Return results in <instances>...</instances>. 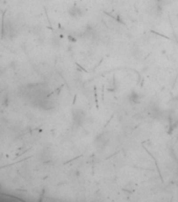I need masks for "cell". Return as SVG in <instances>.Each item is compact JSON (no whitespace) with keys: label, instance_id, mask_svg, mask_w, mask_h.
<instances>
[{"label":"cell","instance_id":"277c9868","mask_svg":"<svg viewBox=\"0 0 178 202\" xmlns=\"http://www.w3.org/2000/svg\"><path fill=\"white\" fill-rule=\"evenodd\" d=\"M85 118H86V115L84 113L83 111L80 110V108H76V110L73 111L72 113V121L74 125H82L85 121Z\"/></svg>","mask_w":178,"mask_h":202},{"label":"cell","instance_id":"5b68a950","mask_svg":"<svg viewBox=\"0 0 178 202\" xmlns=\"http://www.w3.org/2000/svg\"><path fill=\"white\" fill-rule=\"evenodd\" d=\"M68 14H69V16L70 17H72V18H81L82 16H83V10H82L79 5L74 4L72 5L69 10H68Z\"/></svg>","mask_w":178,"mask_h":202},{"label":"cell","instance_id":"7a4b0ae2","mask_svg":"<svg viewBox=\"0 0 178 202\" xmlns=\"http://www.w3.org/2000/svg\"><path fill=\"white\" fill-rule=\"evenodd\" d=\"M162 8L163 6L157 0H151L147 6V13L153 18H158L162 14Z\"/></svg>","mask_w":178,"mask_h":202},{"label":"cell","instance_id":"6da1fadb","mask_svg":"<svg viewBox=\"0 0 178 202\" xmlns=\"http://www.w3.org/2000/svg\"><path fill=\"white\" fill-rule=\"evenodd\" d=\"M19 95L24 102L35 108L50 111L55 108L56 99L52 97V92L46 82H31L21 85Z\"/></svg>","mask_w":178,"mask_h":202},{"label":"cell","instance_id":"52a82bcc","mask_svg":"<svg viewBox=\"0 0 178 202\" xmlns=\"http://www.w3.org/2000/svg\"><path fill=\"white\" fill-rule=\"evenodd\" d=\"M158 2L160 3V4L162 5V6H165V5H170V4H172L175 0H157Z\"/></svg>","mask_w":178,"mask_h":202},{"label":"cell","instance_id":"8992f818","mask_svg":"<svg viewBox=\"0 0 178 202\" xmlns=\"http://www.w3.org/2000/svg\"><path fill=\"white\" fill-rule=\"evenodd\" d=\"M128 100H129V103H132V104L139 103L141 101V95L138 94L137 92H132L128 96Z\"/></svg>","mask_w":178,"mask_h":202},{"label":"cell","instance_id":"3957f363","mask_svg":"<svg viewBox=\"0 0 178 202\" xmlns=\"http://www.w3.org/2000/svg\"><path fill=\"white\" fill-rule=\"evenodd\" d=\"M109 140H110L109 135H107L106 133H101L94 139V146H95V149L99 153L103 152L105 150V147L107 146L108 143H109Z\"/></svg>","mask_w":178,"mask_h":202}]
</instances>
